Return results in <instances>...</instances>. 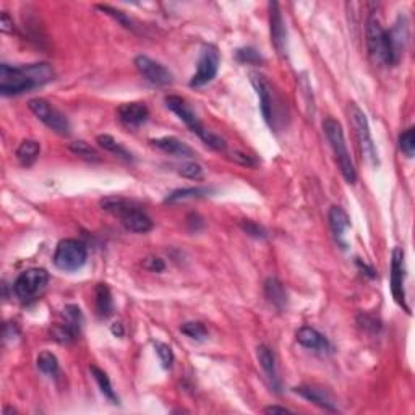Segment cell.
Masks as SVG:
<instances>
[{
  "mask_svg": "<svg viewBox=\"0 0 415 415\" xmlns=\"http://www.w3.org/2000/svg\"><path fill=\"white\" fill-rule=\"evenodd\" d=\"M236 55H237V60L242 62V64H260V62H263V57L260 55V52L251 49V47L238 49Z\"/></svg>",
  "mask_w": 415,
  "mask_h": 415,
  "instance_id": "836d02e7",
  "label": "cell"
},
{
  "mask_svg": "<svg viewBox=\"0 0 415 415\" xmlns=\"http://www.w3.org/2000/svg\"><path fill=\"white\" fill-rule=\"evenodd\" d=\"M391 292L392 297L405 312H409V307L405 305V292H404V250L401 247H396L392 250V262H391Z\"/></svg>",
  "mask_w": 415,
  "mask_h": 415,
  "instance_id": "4fadbf2b",
  "label": "cell"
},
{
  "mask_svg": "<svg viewBox=\"0 0 415 415\" xmlns=\"http://www.w3.org/2000/svg\"><path fill=\"white\" fill-rule=\"evenodd\" d=\"M54 264L57 269L65 273H75L85 266L88 260L86 245L77 238L60 240L54 253Z\"/></svg>",
  "mask_w": 415,
  "mask_h": 415,
  "instance_id": "5b68a950",
  "label": "cell"
},
{
  "mask_svg": "<svg viewBox=\"0 0 415 415\" xmlns=\"http://www.w3.org/2000/svg\"><path fill=\"white\" fill-rule=\"evenodd\" d=\"M250 81L260 98V109H262L264 122L271 129H277V95L273 90V85L266 77L255 72L250 73Z\"/></svg>",
  "mask_w": 415,
  "mask_h": 415,
  "instance_id": "ba28073f",
  "label": "cell"
},
{
  "mask_svg": "<svg viewBox=\"0 0 415 415\" xmlns=\"http://www.w3.org/2000/svg\"><path fill=\"white\" fill-rule=\"evenodd\" d=\"M328 219H329L331 232H333V236H334V240L338 242V245L341 247V249L346 250L347 244H346V240H344V236H346L347 229L351 227V219H349L347 213L342 210L341 206H331L329 213H328Z\"/></svg>",
  "mask_w": 415,
  "mask_h": 415,
  "instance_id": "2e32d148",
  "label": "cell"
},
{
  "mask_svg": "<svg viewBox=\"0 0 415 415\" xmlns=\"http://www.w3.org/2000/svg\"><path fill=\"white\" fill-rule=\"evenodd\" d=\"M264 295L279 310H284L287 307V292L282 282L276 277H269L264 281Z\"/></svg>",
  "mask_w": 415,
  "mask_h": 415,
  "instance_id": "44dd1931",
  "label": "cell"
},
{
  "mask_svg": "<svg viewBox=\"0 0 415 415\" xmlns=\"http://www.w3.org/2000/svg\"><path fill=\"white\" fill-rule=\"evenodd\" d=\"M49 282V273L42 268H31L21 273L13 282V292L21 302H29L36 295L44 290V287Z\"/></svg>",
  "mask_w": 415,
  "mask_h": 415,
  "instance_id": "9c48e42d",
  "label": "cell"
},
{
  "mask_svg": "<svg viewBox=\"0 0 415 415\" xmlns=\"http://www.w3.org/2000/svg\"><path fill=\"white\" fill-rule=\"evenodd\" d=\"M38 88L31 78L28 67H12L8 64L0 65V92L3 96H18Z\"/></svg>",
  "mask_w": 415,
  "mask_h": 415,
  "instance_id": "8992f818",
  "label": "cell"
},
{
  "mask_svg": "<svg viewBox=\"0 0 415 415\" xmlns=\"http://www.w3.org/2000/svg\"><path fill=\"white\" fill-rule=\"evenodd\" d=\"M135 67L143 75L144 79L156 86H169L174 83V75L159 62L149 59L147 55H138L135 59Z\"/></svg>",
  "mask_w": 415,
  "mask_h": 415,
  "instance_id": "7c38bea8",
  "label": "cell"
},
{
  "mask_svg": "<svg viewBox=\"0 0 415 415\" xmlns=\"http://www.w3.org/2000/svg\"><path fill=\"white\" fill-rule=\"evenodd\" d=\"M297 342L300 346L316 352H325L329 349L328 339L321 333H318L315 328H310V326H303V328L297 331Z\"/></svg>",
  "mask_w": 415,
  "mask_h": 415,
  "instance_id": "ffe728a7",
  "label": "cell"
},
{
  "mask_svg": "<svg viewBox=\"0 0 415 415\" xmlns=\"http://www.w3.org/2000/svg\"><path fill=\"white\" fill-rule=\"evenodd\" d=\"M68 148L70 151L75 153L79 158L86 159V161H92V162L101 161L99 153L96 151L90 143H86V141H73V143H70Z\"/></svg>",
  "mask_w": 415,
  "mask_h": 415,
  "instance_id": "83f0119b",
  "label": "cell"
},
{
  "mask_svg": "<svg viewBox=\"0 0 415 415\" xmlns=\"http://www.w3.org/2000/svg\"><path fill=\"white\" fill-rule=\"evenodd\" d=\"M153 147L161 149L171 156H177V158H193L195 156V151L188 147L187 143H184L182 140L175 138V136H162V138H156L151 140Z\"/></svg>",
  "mask_w": 415,
  "mask_h": 415,
  "instance_id": "ac0fdd59",
  "label": "cell"
},
{
  "mask_svg": "<svg viewBox=\"0 0 415 415\" xmlns=\"http://www.w3.org/2000/svg\"><path fill=\"white\" fill-rule=\"evenodd\" d=\"M366 47H368L370 55L379 64L394 65L397 62V51L392 41L391 31L383 28L381 21L375 13L368 16L365 28Z\"/></svg>",
  "mask_w": 415,
  "mask_h": 415,
  "instance_id": "6da1fadb",
  "label": "cell"
},
{
  "mask_svg": "<svg viewBox=\"0 0 415 415\" xmlns=\"http://www.w3.org/2000/svg\"><path fill=\"white\" fill-rule=\"evenodd\" d=\"M292 391L300 397H303V399L310 401V403L318 405V407L329 410V412H338V405L334 403L333 396H331L326 390H323V388L295 386Z\"/></svg>",
  "mask_w": 415,
  "mask_h": 415,
  "instance_id": "9a60e30c",
  "label": "cell"
},
{
  "mask_svg": "<svg viewBox=\"0 0 415 415\" xmlns=\"http://www.w3.org/2000/svg\"><path fill=\"white\" fill-rule=\"evenodd\" d=\"M264 414H292V410L281 407V405H269V407L264 409Z\"/></svg>",
  "mask_w": 415,
  "mask_h": 415,
  "instance_id": "74e56055",
  "label": "cell"
},
{
  "mask_svg": "<svg viewBox=\"0 0 415 415\" xmlns=\"http://www.w3.org/2000/svg\"><path fill=\"white\" fill-rule=\"evenodd\" d=\"M154 349H156V354L159 355V360L164 368H171L174 364V352L172 349L164 342H154Z\"/></svg>",
  "mask_w": 415,
  "mask_h": 415,
  "instance_id": "1f68e13d",
  "label": "cell"
},
{
  "mask_svg": "<svg viewBox=\"0 0 415 415\" xmlns=\"http://www.w3.org/2000/svg\"><path fill=\"white\" fill-rule=\"evenodd\" d=\"M0 29H2V33H13V20L7 12H2V15H0Z\"/></svg>",
  "mask_w": 415,
  "mask_h": 415,
  "instance_id": "8d00e7d4",
  "label": "cell"
},
{
  "mask_svg": "<svg viewBox=\"0 0 415 415\" xmlns=\"http://www.w3.org/2000/svg\"><path fill=\"white\" fill-rule=\"evenodd\" d=\"M211 190L205 187H190V188H179L169 193L166 197V203H179L185 200H195V198H203L210 195Z\"/></svg>",
  "mask_w": 415,
  "mask_h": 415,
  "instance_id": "cb8c5ba5",
  "label": "cell"
},
{
  "mask_svg": "<svg viewBox=\"0 0 415 415\" xmlns=\"http://www.w3.org/2000/svg\"><path fill=\"white\" fill-rule=\"evenodd\" d=\"M38 368L47 377H54L59 372V360L52 352L44 351L38 355Z\"/></svg>",
  "mask_w": 415,
  "mask_h": 415,
  "instance_id": "4316f807",
  "label": "cell"
},
{
  "mask_svg": "<svg viewBox=\"0 0 415 415\" xmlns=\"http://www.w3.org/2000/svg\"><path fill=\"white\" fill-rule=\"evenodd\" d=\"M118 118L125 123L127 127H136L143 125L149 118V109L147 104L143 103H125L118 108Z\"/></svg>",
  "mask_w": 415,
  "mask_h": 415,
  "instance_id": "e0dca14e",
  "label": "cell"
},
{
  "mask_svg": "<svg viewBox=\"0 0 415 415\" xmlns=\"http://www.w3.org/2000/svg\"><path fill=\"white\" fill-rule=\"evenodd\" d=\"M240 227L244 229V231L247 234H249V236H251V237H257V238H264V237H266V231H264V229L262 226H260V224L253 223V221H249V219L242 221Z\"/></svg>",
  "mask_w": 415,
  "mask_h": 415,
  "instance_id": "e575fe53",
  "label": "cell"
},
{
  "mask_svg": "<svg viewBox=\"0 0 415 415\" xmlns=\"http://www.w3.org/2000/svg\"><path fill=\"white\" fill-rule=\"evenodd\" d=\"M112 333L116 334L117 338H122V336H123V328H122V325H121V323H114V325H112Z\"/></svg>",
  "mask_w": 415,
  "mask_h": 415,
  "instance_id": "f35d334b",
  "label": "cell"
},
{
  "mask_svg": "<svg viewBox=\"0 0 415 415\" xmlns=\"http://www.w3.org/2000/svg\"><path fill=\"white\" fill-rule=\"evenodd\" d=\"M399 148H401V151L405 154V156L414 158V153H415V129L414 127H410V129L404 131V134H401Z\"/></svg>",
  "mask_w": 415,
  "mask_h": 415,
  "instance_id": "f546056e",
  "label": "cell"
},
{
  "mask_svg": "<svg viewBox=\"0 0 415 415\" xmlns=\"http://www.w3.org/2000/svg\"><path fill=\"white\" fill-rule=\"evenodd\" d=\"M90 372L92 375V378L96 379V383H98L99 390L103 394L108 397V399L110 401L112 404H118V397L116 394V391L112 390V385H110V379L108 375H105V372H103V370L98 368L96 365H91L90 366Z\"/></svg>",
  "mask_w": 415,
  "mask_h": 415,
  "instance_id": "d4e9b609",
  "label": "cell"
},
{
  "mask_svg": "<svg viewBox=\"0 0 415 415\" xmlns=\"http://www.w3.org/2000/svg\"><path fill=\"white\" fill-rule=\"evenodd\" d=\"M257 357H258L260 365H262L263 372L266 373L269 383H271V386L275 388L276 391H279L281 381H279V375H277L276 357H275V354H273V351L268 346H258Z\"/></svg>",
  "mask_w": 415,
  "mask_h": 415,
  "instance_id": "d6986e66",
  "label": "cell"
},
{
  "mask_svg": "<svg viewBox=\"0 0 415 415\" xmlns=\"http://www.w3.org/2000/svg\"><path fill=\"white\" fill-rule=\"evenodd\" d=\"M98 8H99L101 12L108 13L109 16H112V18H116V20L118 21V23H122L123 26H125L127 29H135L134 21H131V20L129 18V16H127L123 12L116 10V8H112V7H109V5H98Z\"/></svg>",
  "mask_w": 415,
  "mask_h": 415,
  "instance_id": "d6a6232c",
  "label": "cell"
},
{
  "mask_svg": "<svg viewBox=\"0 0 415 415\" xmlns=\"http://www.w3.org/2000/svg\"><path fill=\"white\" fill-rule=\"evenodd\" d=\"M323 130H325L326 138H328V141H329L331 148H333L334 156H336L338 166H339V169H341L344 180H346L347 184H355L357 171H355L354 162H352L351 154H349L346 138H344L342 125L336 121V118L328 117V118H325V122H323Z\"/></svg>",
  "mask_w": 415,
  "mask_h": 415,
  "instance_id": "277c9868",
  "label": "cell"
},
{
  "mask_svg": "<svg viewBox=\"0 0 415 415\" xmlns=\"http://www.w3.org/2000/svg\"><path fill=\"white\" fill-rule=\"evenodd\" d=\"M180 331H182L185 336L195 339V341H205L208 338L206 326L200 323V321H188V323H184L180 326Z\"/></svg>",
  "mask_w": 415,
  "mask_h": 415,
  "instance_id": "f1b7e54d",
  "label": "cell"
},
{
  "mask_svg": "<svg viewBox=\"0 0 415 415\" xmlns=\"http://www.w3.org/2000/svg\"><path fill=\"white\" fill-rule=\"evenodd\" d=\"M101 206H103L104 211L114 214L116 218L121 219L122 226L127 229V231L135 232V234H147L153 229V221L148 214H144L143 211L138 210V208L131 205L129 200L121 197H109L104 198L101 201Z\"/></svg>",
  "mask_w": 415,
  "mask_h": 415,
  "instance_id": "7a4b0ae2",
  "label": "cell"
},
{
  "mask_svg": "<svg viewBox=\"0 0 415 415\" xmlns=\"http://www.w3.org/2000/svg\"><path fill=\"white\" fill-rule=\"evenodd\" d=\"M179 175L190 180H201L203 179V167L198 162H185L179 167Z\"/></svg>",
  "mask_w": 415,
  "mask_h": 415,
  "instance_id": "4dcf8cb0",
  "label": "cell"
},
{
  "mask_svg": "<svg viewBox=\"0 0 415 415\" xmlns=\"http://www.w3.org/2000/svg\"><path fill=\"white\" fill-rule=\"evenodd\" d=\"M347 112H349V118H351L352 127H354V130H355L357 140H359L360 149H362V153H364L365 159L370 162V164L378 166L379 164L378 151H377V147H375V143H373L372 131H370L368 121H366V116L364 114V110H362L355 103H349Z\"/></svg>",
  "mask_w": 415,
  "mask_h": 415,
  "instance_id": "52a82bcc",
  "label": "cell"
},
{
  "mask_svg": "<svg viewBox=\"0 0 415 415\" xmlns=\"http://www.w3.org/2000/svg\"><path fill=\"white\" fill-rule=\"evenodd\" d=\"M96 141H98V144L101 148H104L105 151L116 154V156H121L123 159H127V161H131V154L127 151L125 148L121 147V144L117 143L116 140L112 138L110 135H99L98 138H96Z\"/></svg>",
  "mask_w": 415,
  "mask_h": 415,
  "instance_id": "484cf974",
  "label": "cell"
},
{
  "mask_svg": "<svg viewBox=\"0 0 415 415\" xmlns=\"http://www.w3.org/2000/svg\"><path fill=\"white\" fill-rule=\"evenodd\" d=\"M143 266L147 268V269H149V271L161 273V271H164L166 264H164V262H162L161 258L151 257V258H147V260H144V262H143Z\"/></svg>",
  "mask_w": 415,
  "mask_h": 415,
  "instance_id": "d590c367",
  "label": "cell"
},
{
  "mask_svg": "<svg viewBox=\"0 0 415 415\" xmlns=\"http://www.w3.org/2000/svg\"><path fill=\"white\" fill-rule=\"evenodd\" d=\"M269 31H271V42L281 57L287 55V29L284 18L277 2H269Z\"/></svg>",
  "mask_w": 415,
  "mask_h": 415,
  "instance_id": "5bb4252c",
  "label": "cell"
},
{
  "mask_svg": "<svg viewBox=\"0 0 415 415\" xmlns=\"http://www.w3.org/2000/svg\"><path fill=\"white\" fill-rule=\"evenodd\" d=\"M39 153H41V147H39L38 141L25 140V141H21L18 149H16V159H18L21 166L29 167L36 162V159L39 158Z\"/></svg>",
  "mask_w": 415,
  "mask_h": 415,
  "instance_id": "7402d4cb",
  "label": "cell"
},
{
  "mask_svg": "<svg viewBox=\"0 0 415 415\" xmlns=\"http://www.w3.org/2000/svg\"><path fill=\"white\" fill-rule=\"evenodd\" d=\"M28 108L31 112L36 116L39 121H41L44 125L49 127L51 130H54L55 134H59L62 136H68L70 135V122L68 118L57 110L54 105H51L46 99L36 98L31 99L28 103Z\"/></svg>",
  "mask_w": 415,
  "mask_h": 415,
  "instance_id": "30bf717a",
  "label": "cell"
},
{
  "mask_svg": "<svg viewBox=\"0 0 415 415\" xmlns=\"http://www.w3.org/2000/svg\"><path fill=\"white\" fill-rule=\"evenodd\" d=\"M166 105L180 118V121L185 123V125L188 127L190 130L193 131V134H197L198 136H200L206 147L213 148V149H216V151H224V149L227 148L224 138H221L219 135H216V134H213V131L206 130L205 127H203V123L198 121L195 112L188 108V104L185 103V99L180 98V96H174V95L167 96Z\"/></svg>",
  "mask_w": 415,
  "mask_h": 415,
  "instance_id": "3957f363",
  "label": "cell"
},
{
  "mask_svg": "<svg viewBox=\"0 0 415 415\" xmlns=\"http://www.w3.org/2000/svg\"><path fill=\"white\" fill-rule=\"evenodd\" d=\"M96 310H98V315L101 318H108L112 315L114 302L108 284L96 286Z\"/></svg>",
  "mask_w": 415,
  "mask_h": 415,
  "instance_id": "603a6c76",
  "label": "cell"
},
{
  "mask_svg": "<svg viewBox=\"0 0 415 415\" xmlns=\"http://www.w3.org/2000/svg\"><path fill=\"white\" fill-rule=\"evenodd\" d=\"M218 68H219V52L213 44H208V46L203 47L200 60H198L197 73L193 75L192 79H190L188 85L192 88H201L208 85V83H211L216 78Z\"/></svg>",
  "mask_w": 415,
  "mask_h": 415,
  "instance_id": "8fae6325",
  "label": "cell"
}]
</instances>
